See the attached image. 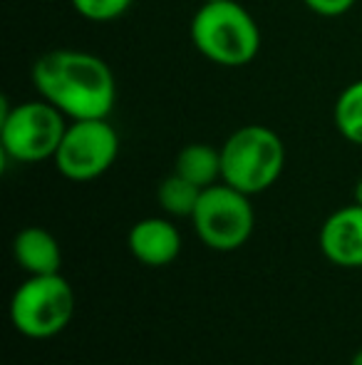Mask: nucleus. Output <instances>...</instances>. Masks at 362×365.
Returning <instances> with one entry per match:
<instances>
[{"instance_id": "f257e3e1", "label": "nucleus", "mask_w": 362, "mask_h": 365, "mask_svg": "<svg viewBox=\"0 0 362 365\" xmlns=\"http://www.w3.org/2000/svg\"><path fill=\"white\" fill-rule=\"evenodd\" d=\"M30 80L38 95L70 122L107 120L115 110L117 82L110 65L85 50H50L40 55Z\"/></svg>"}, {"instance_id": "f03ea898", "label": "nucleus", "mask_w": 362, "mask_h": 365, "mask_svg": "<svg viewBox=\"0 0 362 365\" xmlns=\"http://www.w3.org/2000/svg\"><path fill=\"white\" fill-rule=\"evenodd\" d=\"M191 43L208 63L243 68L261 50V30L253 15L236 0L203 3L191 18Z\"/></svg>"}, {"instance_id": "7ed1b4c3", "label": "nucleus", "mask_w": 362, "mask_h": 365, "mask_svg": "<svg viewBox=\"0 0 362 365\" xmlns=\"http://www.w3.org/2000/svg\"><path fill=\"white\" fill-rule=\"evenodd\" d=\"M285 167L283 140L266 125H243L221 147V182L256 197L271 189Z\"/></svg>"}, {"instance_id": "20e7f679", "label": "nucleus", "mask_w": 362, "mask_h": 365, "mask_svg": "<svg viewBox=\"0 0 362 365\" xmlns=\"http://www.w3.org/2000/svg\"><path fill=\"white\" fill-rule=\"evenodd\" d=\"M75 303L73 286L60 274L28 276L10 298V321L20 336L48 341L70 326Z\"/></svg>"}, {"instance_id": "39448f33", "label": "nucleus", "mask_w": 362, "mask_h": 365, "mask_svg": "<svg viewBox=\"0 0 362 365\" xmlns=\"http://www.w3.org/2000/svg\"><path fill=\"white\" fill-rule=\"evenodd\" d=\"M68 130V117L48 100H28L5 107L0 120V145L5 157L23 164L55 159Z\"/></svg>"}, {"instance_id": "423d86ee", "label": "nucleus", "mask_w": 362, "mask_h": 365, "mask_svg": "<svg viewBox=\"0 0 362 365\" xmlns=\"http://www.w3.org/2000/svg\"><path fill=\"white\" fill-rule=\"evenodd\" d=\"M196 236L213 251H236L251 239L256 214L251 197L231 184L218 182L203 189L191 214Z\"/></svg>"}, {"instance_id": "0eeeda50", "label": "nucleus", "mask_w": 362, "mask_h": 365, "mask_svg": "<svg viewBox=\"0 0 362 365\" xmlns=\"http://www.w3.org/2000/svg\"><path fill=\"white\" fill-rule=\"evenodd\" d=\"M119 154V135L107 120H73L55 152V167L70 182L100 179Z\"/></svg>"}, {"instance_id": "6e6552de", "label": "nucleus", "mask_w": 362, "mask_h": 365, "mask_svg": "<svg viewBox=\"0 0 362 365\" xmlns=\"http://www.w3.org/2000/svg\"><path fill=\"white\" fill-rule=\"evenodd\" d=\"M320 251L328 261L343 269L362 266V207L350 204L323 221L318 234Z\"/></svg>"}, {"instance_id": "1a4fd4ad", "label": "nucleus", "mask_w": 362, "mask_h": 365, "mask_svg": "<svg viewBox=\"0 0 362 365\" xmlns=\"http://www.w3.org/2000/svg\"><path fill=\"white\" fill-rule=\"evenodd\" d=\"M127 246L129 254L144 266H169L181 254V234L174 221L147 217L129 229Z\"/></svg>"}, {"instance_id": "9d476101", "label": "nucleus", "mask_w": 362, "mask_h": 365, "mask_svg": "<svg viewBox=\"0 0 362 365\" xmlns=\"http://www.w3.org/2000/svg\"><path fill=\"white\" fill-rule=\"evenodd\" d=\"M13 256L28 271V276L60 274V266H63L60 241L43 226H28L18 231L13 241Z\"/></svg>"}, {"instance_id": "9b49d317", "label": "nucleus", "mask_w": 362, "mask_h": 365, "mask_svg": "<svg viewBox=\"0 0 362 365\" xmlns=\"http://www.w3.org/2000/svg\"><path fill=\"white\" fill-rule=\"evenodd\" d=\"M174 172L196 184L198 189H208L221 182V149L193 142L176 154Z\"/></svg>"}, {"instance_id": "f8f14e48", "label": "nucleus", "mask_w": 362, "mask_h": 365, "mask_svg": "<svg viewBox=\"0 0 362 365\" xmlns=\"http://www.w3.org/2000/svg\"><path fill=\"white\" fill-rule=\"evenodd\" d=\"M201 192L203 189H198L196 184H191L188 179H183L181 174L174 172L159 184V189H156V199H159V207L164 209L169 217L191 219Z\"/></svg>"}, {"instance_id": "ddd939ff", "label": "nucleus", "mask_w": 362, "mask_h": 365, "mask_svg": "<svg viewBox=\"0 0 362 365\" xmlns=\"http://www.w3.org/2000/svg\"><path fill=\"white\" fill-rule=\"evenodd\" d=\"M333 120L338 132L350 145L362 147V80L350 82L338 95Z\"/></svg>"}, {"instance_id": "4468645a", "label": "nucleus", "mask_w": 362, "mask_h": 365, "mask_svg": "<svg viewBox=\"0 0 362 365\" xmlns=\"http://www.w3.org/2000/svg\"><path fill=\"white\" fill-rule=\"evenodd\" d=\"M75 13L82 15L85 20L92 23H110L117 20L132 8L134 0H70Z\"/></svg>"}, {"instance_id": "2eb2a0df", "label": "nucleus", "mask_w": 362, "mask_h": 365, "mask_svg": "<svg viewBox=\"0 0 362 365\" xmlns=\"http://www.w3.org/2000/svg\"><path fill=\"white\" fill-rule=\"evenodd\" d=\"M303 3L305 8L313 10L320 18H340V15H345L348 10L355 8L358 0H303Z\"/></svg>"}, {"instance_id": "dca6fc26", "label": "nucleus", "mask_w": 362, "mask_h": 365, "mask_svg": "<svg viewBox=\"0 0 362 365\" xmlns=\"http://www.w3.org/2000/svg\"><path fill=\"white\" fill-rule=\"evenodd\" d=\"M353 202L358 204V207H362V179L355 184V189H353Z\"/></svg>"}, {"instance_id": "f3484780", "label": "nucleus", "mask_w": 362, "mask_h": 365, "mask_svg": "<svg viewBox=\"0 0 362 365\" xmlns=\"http://www.w3.org/2000/svg\"><path fill=\"white\" fill-rule=\"evenodd\" d=\"M350 365H362V348L353 356V361H350Z\"/></svg>"}, {"instance_id": "a211bd4d", "label": "nucleus", "mask_w": 362, "mask_h": 365, "mask_svg": "<svg viewBox=\"0 0 362 365\" xmlns=\"http://www.w3.org/2000/svg\"><path fill=\"white\" fill-rule=\"evenodd\" d=\"M203 3H213V0H203Z\"/></svg>"}]
</instances>
